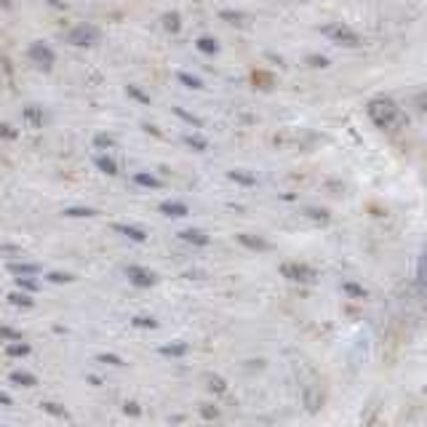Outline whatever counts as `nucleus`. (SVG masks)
<instances>
[{
    "instance_id": "obj_1",
    "label": "nucleus",
    "mask_w": 427,
    "mask_h": 427,
    "mask_svg": "<svg viewBox=\"0 0 427 427\" xmlns=\"http://www.w3.org/2000/svg\"><path fill=\"white\" fill-rule=\"evenodd\" d=\"M398 104L393 99H387V97H377V99L369 101V118L377 123L379 128H387L393 126L395 121H398Z\"/></svg>"
},
{
    "instance_id": "obj_2",
    "label": "nucleus",
    "mask_w": 427,
    "mask_h": 427,
    "mask_svg": "<svg viewBox=\"0 0 427 427\" xmlns=\"http://www.w3.org/2000/svg\"><path fill=\"white\" fill-rule=\"evenodd\" d=\"M99 40V27L94 25H75L70 32H67V43H73V46H80V49H86V46H94Z\"/></svg>"
},
{
    "instance_id": "obj_3",
    "label": "nucleus",
    "mask_w": 427,
    "mask_h": 427,
    "mask_svg": "<svg viewBox=\"0 0 427 427\" xmlns=\"http://www.w3.org/2000/svg\"><path fill=\"white\" fill-rule=\"evenodd\" d=\"M27 56H29V62L38 67V70H51L53 67V51L51 46H46L43 40H35L29 51H27Z\"/></svg>"
},
{
    "instance_id": "obj_4",
    "label": "nucleus",
    "mask_w": 427,
    "mask_h": 427,
    "mask_svg": "<svg viewBox=\"0 0 427 427\" xmlns=\"http://www.w3.org/2000/svg\"><path fill=\"white\" fill-rule=\"evenodd\" d=\"M321 32L328 35V38H331L334 43H339V46H358V43H361V38L355 35V29H350V27H345V25H326Z\"/></svg>"
},
{
    "instance_id": "obj_5",
    "label": "nucleus",
    "mask_w": 427,
    "mask_h": 427,
    "mask_svg": "<svg viewBox=\"0 0 427 427\" xmlns=\"http://www.w3.org/2000/svg\"><path fill=\"white\" fill-rule=\"evenodd\" d=\"M280 273H283V278L297 280V283H313V280L318 278L313 267H307V265H297V262H286V265L280 267Z\"/></svg>"
},
{
    "instance_id": "obj_6",
    "label": "nucleus",
    "mask_w": 427,
    "mask_h": 427,
    "mask_svg": "<svg viewBox=\"0 0 427 427\" xmlns=\"http://www.w3.org/2000/svg\"><path fill=\"white\" fill-rule=\"evenodd\" d=\"M126 276H128V280H131L134 286H139V289H150L152 283H155V276H152L150 270H145V267H128Z\"/></svg>"
},
{
    "instance_id": "obj_7",
    "label": "nucleus",
    "mask_w": 427,
    "mask_h": 427,
    "mask_svg": "<svg viewBox=\"0 0 427 427\" xmlns=\"http://www.w3.org/2000/svg\"><path fill=\"white\" fill-rule=\"evenodd\" d=\"M179 238L187 241V243H193V246H198V249H206V246H208V235L201 232V230H182Z\"/></svg>"
},
{
    "instance_id": "obj_8",
    "label": "nucleus",
    "mask_w": 427,
    "mask_h": 427,
    "mask_svg": "<svg viewBox=\"0 0 427 427\" xmlns=\"http://www.w3.org/2000/svg\"><path fill=\"white\" fill-rule=\"evenodd\" d=\"M238 241H241V246H246V249H252V252H267L270 249V243L265 241V238H256V235H238Z\"/></svg>"
},
{
    "instance_id": "obj_9",
    "label": "nucleus",
    "mask_w": 427,
    "mask_h": 427,
    "mask_svg": "<svg viewBox=\"0 0 427 427\" xmlns=\"http://www.w3.org/2000/svg\"><path fill=\"white\" fill-rule=\"evenodd\" d=\"M8 270H11L14 276H38V273H40V267H38V265H29V262H11Z\"/></svg>"
},
{
    "instance_id": "obj_10",
    "label": "nucleus",
    "mask_w": 427,
    "mask_h": 427,
    "mask_svg": "<svg viewBox=\"0 0 427 427\" xmlns=\"http://www.w3.org/2000/svg\"><path fill=\"white\" fill-rule=\"evenodd\" d=\"M115 230L121 232V235H126L131 241H136V243H142V241H147V232L145 230H139V227H131V225H115Z\"/></svg>"
},
{
    "instance_id": "obj_11",
    "label": "nucleus",
    "mask_w": 427,
    "mask_h": 427,
    "mask_svg": "<svg viewBox=\"0 0 427 427\" xmlns=\"http://www.w3.org/2000/svg\"><path fill=\"white\" fill-rule=\"evenodd\" d=\"M160 211H163L166 217H187V206H184V203L166 201V203H160Z\"/></svg>"
},
{
    "instance_id": "obj_12",
    "label": "nucleus",
    "mask_w": 427,
    "mask_h": 427,
    "mask_svg": "<svg viewBox=\"0 0 427 427\" xmlns=\"http://www.w3.org/2000/svg\"><path fill=\"white\" fill-rule=\"evenodd\" d=\"M160 355H166V358H182V355H187V345H184V342L163 345V347H160Z\"/></svg>"
},
{
    "instance_id": "obj_13",
    "label": "nucleus",
    "mask_w": 427,
    "mask_h": 427,
    "mask_svg": "<svg viewBox=\"0 0 427 427\" xmlns=\"http://www.w3.org/2000/svg\"><path fill=\"white\" fill-rule=\"evenodd\" d=\"M94 163H97V169H99V171H104V174H110V176L118 174V163H115L112 158H107V155H99Z\"/></svg>"
},
{
    "instance_id": "obj_14",
    "label": "nucleus",
    "mask_w": 427,
    "mask_h": 427,
    "mask_svg": "<svg viewBox=\"0 0 427 427\" xmlns=\"http://www.w3.org/2000/svg\"><path fill=\"white\" fill-rule=\"evenodd\" d=\"M11 382L14 385H22V387H35L38 385V379L32 377V374H27V371H11Z\"/></svg>"
},
{
    "instance_id": "obj_15",
    "label": "nucleus",
    "mask_w": 427,
    "mask_h": 427,
    "mask_svg": "<svg viewBox=\"0 0 427 427\" xmlns=\"http://www.w3.org/2000/svg\"><path fill=\"white\" fill-rule=\"evenodd\" d=\"M195 46H198L201 53H208V56H214V53L219 51V43H217L214 38H198V43H195Z\"/></svg>"
},
{
    "instance_id": "obj_16",
    "label": "nucleus",
    "mask_w": 427,
    "mask_h": 427,
    "mask_svg": "<svg viewBox=\"0 0 427 427\" xmlns=\"http://www.w3.org/2000/svg\"><path fill=\"white\" fill-rule=\"evenodd\" d=\"M8 302H11V304H16V307H32V304H35V302H32V297H29L27 291H22V294H19V291L8 294Z\"/></svg>"
},
{
    "instance_id": "obj_17",
    "label": "nucleus",
    "mask_w": 427,
    "mask_h": 427,
    "mask_svg": "<svg viewBox=\"0 0 427 427\" xmlns=\"http://www.w3.org/2000/svg\"><path fill=\"white\" fill-rule=\"evenodd\" d=\"M5 355H11V358H25V355H29V345H25V342H14V345L5 347Z\"/></svg>"
},
{
    "instance_id": "obj_18",
    "label": "nucleus",
    "mask_w": 427,
    "mask_h": 427,
    "mask_svg": "<svg viewBox=\"0 0 427 427\" xmlns=\"http://www.w3.org/2000/svg\"><path fill=\"white\" fill-rule=\"evenodd\" d=\"M230 179H232V182H238V184H243V187H254V184H256V179H254L252 174H246V171H230Z\"/></svg>"
},
{
    "instance_id": "obj_19",
    "label": "nucleus",
    "mask_w": 427,
    "mask_h": 427,
    "mask_svg": "<svg viewBox=\"0 0 427 427\" xmlns=\"http://www.w3.org/2000/svg\"><path fill=\"white\" fill-rule=\"evenodd\" d=\"M16 286H19L22 291H27V294H35V291H38V283L29 276H16Z\"/></svg>"
},
{
    "instance_id": "obj_20",
    "label": "nucleus",
    "mask_w": 427,
    "mask_h": 427,
    "mask_svg": "<svg viewBox=\"0 0 427 427\" xmlns=\"http://www.w3.org/2000/svg\"><path fill=\"white\" fill-rule=\"evenodd\" d=\"M25 118L29 121V126H43V112L38 107H27Z\"/></svg>"
},
{
    "instance_id": "obj_21",
    "label": "nucleus",
    "mask_w": 427,
    "mask_h": 427,
    "mask_svg": "<svg viewBox=\"0 0 427 427\" xmlns=\"http://www.w3.org/2000/svg\"><path fill=\"white\" fill-rule=\"evenodd\" d=\"M342 291H345L347 297H355V300H363V297H366V289H363V286H358V283H345V286H342Z\"/></svg>"
},
{
    "instance_id": "obj_22",
    "label": "nucleus",
    "mask_w": 427,
    "mask_h": 427,
    "mask_svg": "<svg viewBox=\"0 0 427 427\" xmlns=\"http://www.w3.org/2000/svg\"><path fill=\"white\" fill-rule=\"evenodd\" d=\"M163 27H166L169 32H179V27H182V22H179V14H174V11H171V14H166V16H163Z\"/></svg>"
},
{
    "instance_id": "obj_23",
    "label": "nucleus",
    "mask_w": 427,
    "mask_h": 427,
    "mask_svg": "<svg viewBox=\"0 0 427 427\" xmlns=\"http://www.w3.org/2000/svg\"><path fill=\"white\" fill-rule=\"evenodd\" d=\"M134 182H136L139 187H160V182H158L152 174H136L134 176Z\"/></svg>"
},
{
    "instance_id": "obj_24",
    "label": "nucleus",
    "mask_w": 427,
    "mask_h": 427,
    "mask_svg": "<svg viewBox=\"0 0 427 427\" xmlns=\"http://www.w3.org/2000/svg\"><path fill=\"white\" fill-rule=\"evenodd\" d=\"M0 339H11V342H19L22 334L16 328H8V326H0Z\"/></svg>"
},
{
    "instance_id": "obj_25",
    "label": "nucleus",
    "mask_w": 427,
    "mask_h": 427,
    "mask_svg": "<svg viewBox=\"0 0 427 427\" xmlns=\"http://www.w3.org/2000/svg\"><path fill=\"white\" fill-rule=\"evenodd\" d=\"M179 80H182L184 86H193V88H201V86H203V80H201V77L190 75V73H179Z\"/></svg>"
},
{
    "instance_id": "obj_26",
    "label": "nucleus",
    "mask_w": 427,
    "mask_h": 427,
    "mask_svg": "<svg viewBox=\"0 0 427 427\" xmlns=\"http://www.w3.org/2000/svg\"><path fill=\"white\" fill-rule=\"evenodd\" d=\"M128 94H131V97H134V99L139 101V104H150V97H147V94H145V91H139V88H136V86H128Z\"/></svg>"
},
{
    "instance_id": "obj_27",
    "label": "nucleus",
    "mask_w": 427,
    "mask_h": 427,
    "mask_svg": "<svg viewBox=\"0 0 427 427\" xmlns=\"http://www.w3.org/2000/svg\"><path fill=\"white\" fill-rule=\"evenodd\" d=\"M67 217H94V208H67Z\"/></svg>"
},
{
    "instance_id": "obj_28",
    "label": "nucleus",
    "mask_w": 427,
    "mask_h": 427,
    "mask_svg": "<svg viewBox=\"0 0 427 427\" xmlns=\"http://www.w3.org/2000/svg\"><path fill=\"white\" fill-rule=\"evenodd\" d=\"M304 214H307V217H313V219L328 222V211H318V208H304Z\"/></svg>"
},
{
    "instance_id": "obj_29",
    "label": "nucleus",
    "mask_w": 427,
    "mask_h": 427,
    "mask_svg": "<svg viewBox=\"0 0 427 427\" xmlns=\"http://www.w3.org/2000/svg\"><path fill=\"white\" fill-rule=\"evenodd\" d=\"M208 382H211V390H217V393H225L227 385L222 377H208Z\"/></svg>"
},
{
    "instance_id": "obj_30",
    "label": "nucleus",
    "mask_w": 427,
    "mask_h": 427,
    "mask_svg": "<svg viewBox=\"0 0 427 427\" xmlns=\"http://www.w3.org/2000/svg\"><path fill=\"white\" fill-rule=\"evenodd\" d=\"M176 115H179V118H184V121H187V123H193V126H201V121H198L195 115H190V112H184L182 107H176Z\"/></svg>"
},
{
    "instance_id": "obj_31",
    "label": "nucleus",
    "mask_w": 427,
    "mask_h": 427,
    "mask_svg": "<svg viewBox=\"0 0 427 427\" xmlns=\"http://www.w3.org/2000/svg\"><path fill=\"white\" fill-rule=\"evenodd\" d=\"M99 363H112V366H123V361H121L118 355H107V352H104V355H99Z\"/></svg>"
},
{
    "instance_id": "obj_32",
    "label": "nucleus",
    "mask_w": 427,
    "mask_h": 427,
    "mask_svg": "<svg viewBox=\"0 0 427 427\" xmlns=\"http://www.w3.org/2000/svg\"><path fill=\"white\" fill-rule=\"evenodd\" d=\"M49 280H53V283H70L73 276H67V273H49Z\"/></svg>"
},
{
    "instance_id": "obj_33",
    "label": "nucleus",
    "mask_w": 427,
    "mask_h": 427,
    "mask_svg": "<svg viewBox=\"0 0 427 427\" xmlns=\"http://www.w3.org/2000/svg\"><path fill=\"white\" fill-rule=\"evenodd\" d=\"M134 326H139V328H155L158 324H155L152 318H134Z\"/></svg>"
},
{
    "instance_id": "obj_34",
    "label": "nucleus",
    "mask_w": 427,
    "mask_h": 427,
    "mask_svg": "<svg viewBox=\"0 0 427 427\" xmlns=\"http://www.w3.org/2000/svg\"><path fill=\"white\" fill-rule=\"evenodd\" d=\"M43 408H46L49 414H53V417H64V408H59L56 403H43Z\"/></svg>"
},
{
    "instance_id": "obj_35",
    "label": "nucleus",
    "mask_w": 427,
    "mask_h": 427,
    "mask_svg": "<svg viewBox=\"0 0 427 427\" xmlns=\"http://www.w3.org/2000/svg\"><path fill=\"white\" fill-rule=\"evenodd\" d=\"M201 414H203V417H206V419H217V417H219V411H217L214 406H203Z\"/></svg>"
},
{
    "instance_id": "obj_36",
    "label": "nucleus",
    "mask_w": 427,
    "mask_h": 427,
    "mask_svg": "<svg viewBox=\"0 0 427 427\" xmlns=\"http://www.w3.org/2000/svg\"><path fill=\"white\" fill-rule=\"evenodd\" d=\"M187 145L190 147H198V150H206V142H203L201 136H187Z\"/></svg>"
},
{
    "instance_id": "obj_37",
    "label": "nucleus",
    "mask_w": 427,
    "mask_h": 427,
    "mask_svg": "<svg viewBox=\"0 0 427 427\" xmlns=\"http://www.w3.org/2000/svg\"><path fill=\"white\" fill-rule=\"evenodd\" d=\"M0 139H16V131L8 126H0Z\"/></svg>"
},
{
    "instance_id": "obj_38",
    "label": "nucleus",
    "mask_w": 427,
    "mask_h": 427,
    "mask_svg": "<svg viewBox=\"0 0 427 427\" xmlns=\"http://www.w3.org/2000/svg\"><path fill=\"white\" fill-rule=\"evenodd\" d=\"M97 147H112V139L104 136V134H99V136H97Z\"/></svg>"
},
{
    "instance_id": "obj_39",
    "label": "nucleus",
    "mask_w": 427,
    "mask_h": 427,
    "mask_svg": "<svg viewBox=\"0 0 427 427\" xmlns=\"http://www.w3.org/2000/svg\"><path fill=\"white\" fill-rule=\"evenodd\" d=\"M222 16H225L227 22H238V25H243V16H238V14H232V11H225Z\"/></svg>"
},
{
    "instance_id": "obj_40",
    "label": "nucleus",
    "mask_w": 427,
    "mask_h": 427,
    "mask_svg": "<svg viewBox=\"0 0 427 427\" xmlns=\"http://www.w3.org/2000/svg\"><path fill=\"white\" fill-rule=\"evenodd\" d=\"M126 414H131V417H139V414H142V408H139L136 403H126Z\"/></svg>"
},
{
    "instance_id": "obj_41",
    "label": "nucleus",
    "mask_w": 427,
    "mask_h": 427,
    "mask_svg": "<svg viewBox=\"0 0 427 427\" xmlns=\"http://www.w3.org/2000/svg\"><path fill=\"white\" fill-rule=\"evenodd\" d=\"M310 64H315V67H318V64H321V67H326L328 62L326 59H321V56H310Z\"/></svg>"
},
{
    "instance_id": "obj_42",
    "label": "nucleus",
    "mask_w": 427,
    "mask_h": 427,
    "mask_svg": "<svg viewBox=\"0 0 427 427\" xmlns=\"http://www.w3.org/2000/svg\"><path fill=\"white\" fill-rule=\"evenodd\" d=\"M0 406H11V395H5V393H0Z\"/></svg>"
},
{
    "instance_id": "obj_43",
    "label": "nucleus",
    "mask_w": 427,
    "mask_h": 427,
    "mask_svg": "<svg viewBox=\"0 0 427 427\" xmlns=\"http://www.w3.org/2000/svg\"><path fill=\"white\" fill-rule=\"evenodd\" d=\"M0 5H3V8H11V0H0Z\"/></svg>"
}]
</instances>
